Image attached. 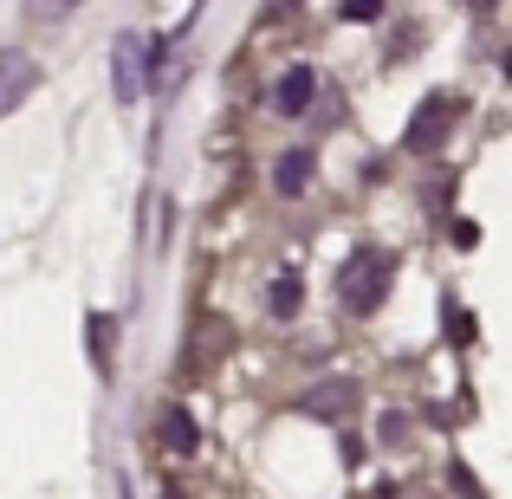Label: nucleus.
I'll return each instance as SVG.
<instances>
[{
	"label": "nucleus",
	"mask_w": 512,
	"mask_h": 499,
	"mask_svg": "<svg viewBox=\"0 0 512 499\" xmlns=\"http://www.w3.org/2000/svg\"><path fill=\"white\" fill-rule=\"evenodd\" d=\"M389 286H396V253L389 247H357L344 260V273H338V292H344L350 318H370L376 305L389 299Z\"/></svg>",
	"instance_id": "f257e3e1"
},
{
	"label": "nucleus",
	"mask_w": 512,
	"mask_h": 499,
	"mask_svg": "<svg viewBox=\"0 0 512 499\" xmlns=\"http://www.w3.org/2000/svg\"><path fill=\"white\" fill-rule=\"evenodd\" d=\"M150 59H156V39L150 33H117L111 46V85L124 104H137L143 91H150Z\"/></svg>",
	"instance_id": "f03ea898"
},
{
	"label": "nucleus",
	"mask_w": 512,
	"mask_h": 499,
	"mask_svg": "<svg viewBox=\"0 0 512 499\" xmlns=\"http://www.w3.org/2000/svg\"><path fill=\"white\" fill-rule=\"evenodd\" d=\"M454 130V98L448 91H435V98H422V111L409 117V130H402V143H409L415 156H428V150H441V137Z\"/></svg>",
	"instance_id": "7ed1b4c3"
},
{
	"label": "nucleus",
	"mask_w": 512,
	"mask_h": 499,
	"mask_svg": "<svg viewBox=\"0 0 512 499\" xmlns=\"http://www.w3.org/2000/svg\"><path fill=\"white\" fill-rule=\"evenodd\" d=\"M33 85H39V65L26 59V52L0 46V111H13V104H20Z\"/></svg>",
	"instance_id": "20e7f679"
},
{
	"label": "nucleus",
	"mask_w": 512,
	"mask_h": 499,
	"mask_svg": "<svg viewBox=\"0 0 512 499\" xmlns=\"http://www.w3.org/2000/svg\"><path fill=\"white\" fill-rule=\"evenodd\" d=\"M312 175H318V156L312 150H286L273 163V188H279V195H305V188H312Z\"/></svg>",
	"instance_id": "39448f33"
},
{
	"label": "nucleus",
	"mask_w": 512,
	"mask_h": 499,
	"mask_svg": "<svg viewBox=\"0 0 512 499\" xmlns=\"http://www.w3.org/2000/svg\"><path fill=\"white\" fill-rule=\"evenodd\" d=\"M312 98H318V72H305V65H292V72L279 78V91H273V104H279L286 117L312 111Z\"/></svg>",
	"instance_id": "423d86ee"
},
{
	"label": "nucleus",
	"mask_w": 512,
	"mask_h": 499,
	"mask_svg": "<svg viewBox=\"0 0 512 499\" xmlns=\"http://www.w3.org/2000/svg\"><path fill=\"white\" fill-rule=\"evenodd\" d=\"M156 441H163L169 454H195L201 448V428L188 409H163V422H156Z\"/></svg>",
	"instance_id": "0eeeda50"
},
{
	"label": "nucleus",
	"mask_w": 512,
	"mask_h": 499,
	"mask_svg": "<svg viewBox=\"0 0 512 499\" xmlns=\"http://www.w3.org/2000/svg\"><path fill=\"white\" fill-rule=\"evenodd\" d=\"M299 299H305L299 273H279V279H273V299H266V312H273V318H292V312H299Z\"/></svg>",
	"instance_id": "6e6552de"
},
{
	"label": "nucleus",
	"mask_w": 512,
	"mask_h": 499,
	"mask_svg": "<svg viewBox=\"0 0 512 499\" xmlns=\"http://www.w3.org/2000/svg\"><path fill=\"white\" fill-rule=\"evenodd\" d=\"M344 396H357V389H350V383H325V389H312V396H305V415H338V409H344Z\"/></svg>",
	"instance_id": "1a4fd4ad"
},
{
	"label": "nucleus",
	"mask_w": 512,
	"mask_h": 499,
	"mask_svg": "<svg viewBox=\"0 0 512 499\" xmlns=\"http://www.w3.org/2000/svg\"><path fill=\"white\" fill-rule=\"evenodd\" d=\"M111 331H117V325H111L104 312L91 318V350H98V370H111Z\"/></svg>",
	"instance_id": "9d476101"
},
{
	"label": "nucleus",
	"mask_w": 512,
	"mask_h": 499,
	"mask_svg": "<svg viewBox=\"0 0 512 499\" xmlns=\"http://www.w3.org/2000/svg\"><path fill=\"white\" fill-rule=\"evenodd\" d=\"M163 499H182V493H163Z\"/></svg>",
	"instance_id": "9b49d317"
}]
</instances>
